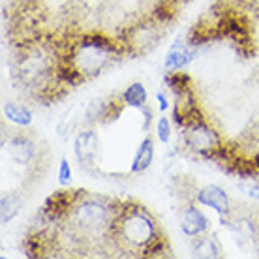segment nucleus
<instances>
[{
  "label": "nucleus",
  "instance_id": "nucleus-1",
  "mask_svg": "<svg viewBox=\"0 0 259 259\" xmlns=\"http://www.w3.org/2000/svg\"><path fill=\"white\" fill-rule=\"evenodd\" d=\"M184 141L190 150H194L203 158H207L208 154H212L214 150L222 147V139L218 136V132L207 122V120H195L190 122L188 126H184Z\"/></svg>",
  "mask_w": 259,
  "mask_h": 259
},
{
  "label": "nucleus",
  "instance_id": "nucleus-2",
  "mask_svg": "<svg viewBox=\"0 0 259 259\" xmlns=\"http://www.w3.org/2000/svg\"><path fill=\"white\" fill-rule=\"evenodd\" d=\"M194 199L197 203H201L203 207H208L216 210L218 216H220V222L224 224V218L227 214H231V199L224 188L216 186V184H207L201 190H197L194 195Z\"/></svg>",
  "mask_w": 259,
  "mask_h": 259
},
{
  "label": "nucleus",
  "instance_id": "nucleus-3",
  "mask_svg": "<svg viewBox=\"0 0 259 259\" xmlns=\"http://www.w3.org/2000/svg\"><path fill=\"white\" fill-rule=\"evenodd\" d=\"M208 220L207 216L201 212L199 208L194 207V205H188V207L182 210L181 214V229L182 233L190 237V239H195L199 235H205L208 231Z\"/></svg>",
  "mask_w": 259,
  "mask_h": 259
},
{
  "label": "nucleus",
  "instance_id": "nucleus-4",
  "mask_svg": "<svg viewBox=\"0 0 259 259\" xmlns=\"http://www.w3.org/2000/svg\"><path fill=\"white\" fill-rule=\"evenodd\" d=\"M195 55H197V47L195 46H190L188 41L186 44L175 41L165 55V62H163L165 71H179L182 68H186L195 59Z\"/></svg>",
  "mask_w": 259,
  "mask_h": 259
},
{
  "label": "nucleus",
  "instance_id": "nucleus-5",
  "mask_svg": "<svg viewBox=\"0 0 259 259\" xmlns=\"http://www.w3.org/2000/svg\"><path fill=\"white\" fill-rule=\"evenodd\" d=\"M8 152H10L13 162L28 165L36 158V143H34L32 137L25 136V134L13 136L8 143Z\"/></svg>",
  "mask_w": 259,
  "mask_h": 259
},
{
  "label": "nucleus",
  "instance_id": "nucleus-6",
  "mask_svg": "<svg viewBox=\"0 0 259 259\" xmlns=\"http://www.w3.org/2000/svg\"><path fill=\"white\" fill-rule=\"evenodd\" d=\"M98 154V136L96 132L87 130V132H79L75 137V156L79 160V165H94L96 163Z\"/></svg>",
  "mask_w": 259,
  "mask_h": 259
},
{
  "label": "nucleus",
  "instance_id": "nucleus-7",
  "mask_svg": "<svg viewBox=\"0 0 259 259\" xmlns=\"http://www.w3.org/2000/svg\"><path fill=\"white\" fill-rule=\"evenodd\" d=\"M152 162H154V141L150 136H147L136 150L134 162H132V173H145L152 165Z\"/></svg>",
  "mask_w": 259,
  "mask_h": 259
},
{
  "label": "nucleus",
  "instance_id": "nucleus-8",
  "mask_svg": "<svg viewBox=\"0 0 259 259\" xmlns=\"http://www.w3.org/2000/svg\"><path fill=\"white\" fill-rule=\"evenodd\" d=\"M2 113H4V118H6V120L17 124V126H21V128H26V126L32 124V111L28 109L26 105L6 102Z\"/></svg>",
  "mask_w": 259,
  "mask_h": 259
},
{
  "label": "nucleus",
  "instance_id": "nucleus-9",
  "mask_svg": "<svg viewBox=\"0 0 259 259\" xmlns=\"http://www.w3.org/2000/svg\"><path fill=\"white\" fill-rule=\"evenodd\" d=\"M120 100L124 102L126 107H143V105L147 104V100H149V94H147V89H145V84L141 81H136V83H132L126 89V91L120 94Z\"/></svg>",
  "mask_w": 259,
  "mask_h": 259
},
{
  "label": "nucleus",
  "instance_id": "nucleus-10",
  "mask_svg": "<svg viewBox=\"0 0 259 259\" xmlns=\"http://www.w3.org/2000/svg\"><path fill=\"white\" fill-rule=\"evenodd\" d=\"M192 252L199 257H218L220 255V248L216 244V239L212 237H195L194 244H192Z\"/></svg>",
  "mask_w": 259,
  "mask_h": 259
},
{
  "label": "nucleus",
  "instance_id": "nucleus-11",
  "mask_svg": "<svg viewBox=\"0 0 259 259\" xmlns=\"http://www.w3.org/2000/svg\"><path fill=\"white\" fill-rule=\"evenodd\" d=\"M21 208V197L13 194L2 195V224H10V222L17 216Z\"/></svg>",
  "mask_w": 259,
  "mask_h": 259
},
{
  "label": "nucleus",
  "instance_id": "nucleus-12",
  "mask_svg": "<svg viewBox=\"0 0 259 259\" xmlns=\"http://www.w3.org/2000/svg\"><path fill=\"white\" fill-rule=\"evenodd\" d=\"M171 132H173V126H171V120L167 117H160L158 122H156V137L160 143H169L171 141Z\"/></svg>",
  "mask_w": 259,
  "mask_h": 259
},
{
  "label": "nucleus",
  "instance_id": "nucleus-13",
  "mask_svg": "<svg viewBox=\"0 0 259 259\" xmlns=\"http://www.w3.org/2000/svg\"><path fill=\"white\" fill-rule=\"evenodd\" d=\"M71 177H73V173H71L70 162L66 158H62L59 163V182L60 184H68L71 181Z\"/></svg>",
  "mask_w": 259,
  "mask_h": 259
},
{
  "label": "nucleus",
  "instance_id": "nucleus-14",
  "mask_svg": "<svg viewBox=\"0 0 259 259\" xmlns=\"http://www.w3.org/2000/svg\"><path fill=\"white\" fill-rule=\"evenodd\" d=\"M156 102H158V109L160 111L169 109V98H167V94H165V91L156 92Z\"/></svg>",
  "mask_w": 259,
  "mask_h": 259
}]
</instances>
